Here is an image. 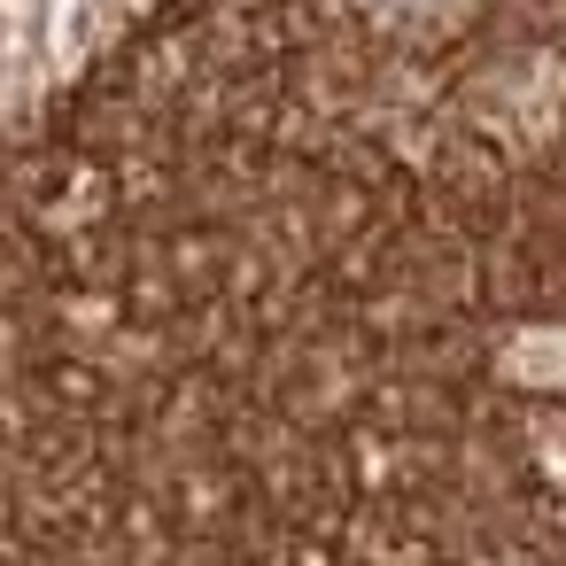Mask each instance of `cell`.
I'll return each mask as SVG.
<instances>
[{"mask_svg":"<svg viewBox=\"0 0 566 566\" xmlns=\"http://www.w3.org/2000/svg\"><path fill=\"white\" fill-rule=\"evenodd\" d=\"M133 0H17V78H48V71H71L78 48Z\"/></svg>","mask_w":566,"mask_h":566,"instance_id":"obj_1","label":"cell"}]
</instances>
